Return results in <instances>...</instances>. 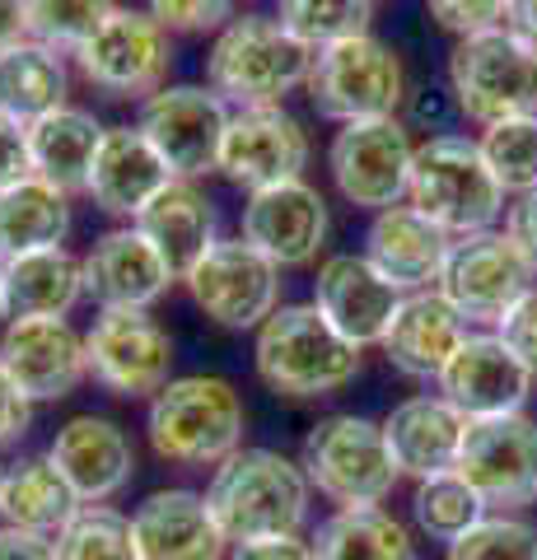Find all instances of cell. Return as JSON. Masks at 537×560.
Here are the masks:
<instances>
[{
    "label": "cell",
    "instance_id": "6da1fadb",
    "mask_svg": "<svg viewBox=\"0 0 537 560\" xmlns=\"http://www.w3.org/2000/svg\"><path fill=\"white\" fill-rule=\"evenodd\" d=\"M244 397L234 393L230 378L215 374H187L173 378L164 393L150 397L145 434L150 448L164 463L178 467H220L244 448Z\"/></svg>",
    "mask_w": 537,
    "mask_h": 560
},
{
    "label": "cell",
    "instance_id": "7a4b0ae2",
    "mask_svg": "<svg viewBox=\"0 0 537 560\" xmlns=\"http://www.w3.org/2000/svg\"><path fill=\"white\" fill-rule=\"evenodd\" d=\"M206 504L234 547L257 537H290L308 514V477L276 448H238L215 467Z\"/></svg>",
    "mask_w": 537,
    "mask_h": 560
},
{
    "label": "cell",
    "instance_id": "3957f363",
    "mask_svg": "<svg viewBox=\"0 0 537 560\" xmlns=\"http://www.w3.org/2000/svg\"><path fill=\"white\" fill-rule=\"evenodd\" d=\"M314 51L271 14H244L220 28V38L206 57L211 90L238 108H281L285 94L308 84Z\"/></svg>",
    "mask_w": 537,
    "mask_h": 560
},
{
    "label": "cell",
    "instance_id": "277c9868",
    "mask_svg": "<svg viewBox=\"0 0 537 560\" xmlns=\"http://www.w3.org/2000/svg\"><path fill=\"white\" fill-rule=\"evenodd\" d=\"M257 378L281 397H332L360 374V346H351L318 313V304H281L257 327Z\"/></svg>",
    "mask_w": 537,
    "mask_h": 560
},
{
    "label": "cell",
    "instance_id": "5b68a950",
    "mask_svg": "<svg viewBox=\"0 0 537 560\" xmlns=\"http://www.w3.org/2000/svg\"><path fill=\"white\" fill-rule=\"evenodd\" d=\"M407 206H416L448 238H472L495 230L505 215V187L481 160V145L467 136H430L416 145Z\"/></svg>",
    "mask_w": 537,
    "mask_h": 560
},
{
    "label": "cell",
    "instance_id": "8992f818",
    "mask_svg": "<svg viewBox=\"0 0 537 560\" xmlns=\"http://www.w3.org/2000/svg\"><path fill=\"white\" fill-rule=\"evenodd\" d=\"M448 90L463 117L495 127L510 117H537V51L510 28L458 38L448 57Z\"/></svg>",
    "mask_w": 537,
    "mask_h": 560
},
{
    "label": "cell",
    "instance_id": "52a82bcc",
    "mask_svg": "<svg viewBox=\"0 0 537 560\" xmlns=\"http://www.w3.org/2000/svg\"><path fill=\"white\" fill-rule=\"evenodd\" d=\"M304 477L341 510H370L397 486V463L388 453L384 425L365 416H323L304 440Z\"/></svg>",
    "mask_w": 537,
    "mask_h": 560
},
{
    "label": "cell",
    "instance_id": "ba28073f",
    "mask_svg": "<svg viewBox=\"0 0 537 560\" xmlns=\"http://www.w3.org/2000/svg\"><path fill=\"white\" fill-rule=\"evenodd\" d=\"M304 90L323 117L346 127V121L397 117L407 98V70L388 43H378L374 33H360V38L314 51Z\"/></svg>",
    "mask_w": 537,
    "mask_h": 560
},
{
    "label": "cell",
    "instance_id": "9c48e42d",
    "mask_svg": "<svg viewBox=\"0 0 537 560\" xmlns=\"http://www.w3.org/2000/svg\"><path fill=\"white\" fill-rule=\"evenodd\" d=\"M80 75L113 98H150L164 90L173 66V38L150 10L117 5L98 33L75 51Z\"/></svg>",
    "mask_w": 537,
    "mask_h": 560
},
{
    "label": "cell",
    "instance_id": "30bf717a",
    "mask_svg": "<svg viewBox=\"0 0 537 560\" xmlns=\"http://www.w3.org/2000/svg\"><path fill=\"white\" fill-rule=\"evenodd\" d=\"M528 257L514 248L505 230L454 238L440 276V294L467 327H500V318L533 290Z\"/></svg>",
    "mask_w": 537,
    "mask_h": 560
},
{
    "label": "cell",
    "instance_id": "8fae6325",
    "mask_svg": "<svg viewBox=\"0 0 537 560\" xmlns=\"http://www.w3.org/2000/svg\"><path fill=\"white\" fill-rule=\"evenodd\" d=\"M183 285L206 318L230 331L262 327L281 308V267L244 238H220L211 253L192 261Z\"/></svg>",
    "mask_w": 537,
    "mask_h": 560
},
{
    "label": "cell",
    "instance_id": "7c38bea8",
    "mask_svg": "<svg viewBox=\"0 0 537 560\" xmlns=\"http://www.w3.org/2000/svg\"><path fill=\"white\" fill-rule=\"evenodd\" d=\"M230 103H224L211 84H164L160 94L141 103L145 140L160 150L173 178H201V173L220 168L224 131H230Z\"/></svg>",
    "mask_w": 537,
    "mask_h": 560
},
{
    "label": "cell",
    "instance_id": "4fadbf2b",
    "mask_svg": "<svg viewBox=\"0 0 537 560\" xmlns=\"http://www.w3.org/2000/svg\"><path fill=\"white\" fill-rule=\"evenodd\" d=\"M411 160H416V145L397 117L346 121L332 136V150H327V168H332L337 191L351 206L374 210V215L407 201Z\"/></svg>",
    "mask_w": 537,
    "mask_h": 560
},
{
    "label": "cell",
    "instance_id": "5bb4252c",
    "mask_svg": "<svg viewBox=\"0 0 537 560\" xmlns=\"http://www.w3.org/2000/svg\"><path fill=\"white\" fill-rule=\"evenodd\" d=\"M458 477L487 500V510H518L537 500V420L524 411L467 420L458 448Z\"/></svg>",
    "mask_w": 537,
    "mask_h": 560
},
{
    "label": "cell",
    "instance_id": "9a60e30c",
    "mask_svg": "<svg viewBox=\"0 0 537 560\" xmlns=\"http://www.w3.org/2000/svg\"><path fill=\"white\" fill-rule=\"evenodd\" d=\"M90 374L117 397H154L168 388L173 337L150 313H98L84 331Z\"/></svg>",
    "mask_w": 537,
    "mask_h": 560
},
{
    "label": "cell",
    "instance_id": "2e32d148",
    "mask_svg": "<svg viewBox=\"0 0 537 560\" xmlns=\"http://www.w3.org/2000/svg\"><path fill=\"white\" fill-rule=\"evenodd\" d=\"M308 131L285 108H238L224 131L220 173L248 197L281 183H300L308 168Z\"/></svg>",
    "mask_w": 537,
    "mask_h": 560
},
{
    "label": "cell",
    "instance_id": "e0dca14e",
    "mask_svg": "<svg viewBox=\"0 0 537 560\" xmlns=\"http://www.w3.org/2000/svg\"><path fill=\"white\" fill-rule=\"evenodd\" d=\"M80 271H84V294L103 313H145L178 280L164 253L136 224L98 234L94 248L80 257Z\"/></svg>",
    "mask_w": 537,
    "mask_h": 560
},
{
    "label": "cell",
    "instance_id": "ac0fdd59",
    "mask_svg": "<svg viewBox=\"0 0 537 560\" xmlns=\"http://www.w3.org/2000/svg\"><path fill=\"white\" fill-rule=\"evenodd\" d=\"M0 370L28 401H57L90 374V355L66 318H10L0 331Z\"/></svg>",
    "mask_w": 537,
    "mask_h": 560
},
{
    "label": "cell",
    "instance_id": "d6986e66",
    "mask_svg": "<svg viewBox=\"0 0 537 560\" xmlns=\"http://www.w3.org/2000/svg\"><path fill=\"white\" fill-rule=\"evenodd\" d=\"M533 374L510 355V346L495 331H467L454 360L440 374V397L454 401L467 420L514 416L528 401Z\"/></svg>",
    "mask_w": 537,
    "mask_h": 560
},
{
    "label": "cell",
    "instance_id": "ffe728a7",
    "mask_svg": "<svg viewBox=\"0 0 537 560\" xmlns=\"http://www.w3.org/2000/svg\"><path fill=\"white\" fill-rule=\"evenodd\" d=\"M327 238V201L314 183H281L253 191L244 206V243L276 267H308Z\"/></svg>",
    "mask_w": 537,
    "mask_h": 560
},
{
    "label": "cell",
    "instance_id": "44dd1931",
    "mask_svg": "<svg viewBox=\"0 0 537 560\" xmlns=\"http://www.w3.org/2000/svg\"><path fill=\"white\" fill-rule=\"evenodd\" d=\"M314 304L346 341L365 350V346L384 341L393 313H397V304H402V290H393L388 280L374 271L370 257L337 253V257H327L318 267Z\"/></svg>",
    "mask_w": 537,
    "mask_h": 560
},
{
    "label": "cell",
    "instance_id": "7402d4cb",
    "mask_svg": "<svg viewBox=\"0 0 537 560\" xmlns=\"http://www.w3.org/2000/svg\"><path fill=\"white\" fill-rule=\"evenodd\" d=\"M47 458L61 471V481L75 490L80 504L113 500L136 471V448L127 430L108 416H71L57 430Z\"/></svg>",
    "mask_w": 537,
    "mask_h": 560
},
{
    "label": "cell",
    "instance_id": "603a6c76",
    "mask_svg": "<svg viewBox=\"0 0 537 560\" xmlns=\"http://www.w3.org/2000/svg\"><path fill=\"white\" fill-rule=\"evenodd\" d=\"M168 183H173V173L160 160V150L145 140L141 127H103L90 178H84V191L94 197L98 210L136 224V215H141Z\"/></svg>",
    "mask_w": 537,
    "mask_h": 560
},
{
    "label": "cell",
    "instance_id": "cb8c5ba5",
    "mask_svg": "<svg viewBox=\"0 0 537 560\" xmlns=\"http://www.w3.org/2000/svg\"><path fill=\"white\" fill-rule=\"evenodd\" d=\"M448 248H454V238L407 201L378 210L370 234H365V257L374 261V271L402 294L440 285Z\"/></svg>",
    "mask_w": 537,
    "mask_h": 560
},
{
    "label": "cell",
    "instance_id": "d4e9b609",
    "mask_svg": "<svg viewBox=\"0 0 537 560\" xmlns=\"http://www.w3.org/2000/svg\"><path fill=\"white\" fill-rule=\"evenodd\" d=\"M131 533L141 560H224L230 547L206 495L192 490H154L131 514Z\"/></svg>",
    "mask_w": 537,
    "mask_h": 560
},
{
    "label": "cell",
    "instance_id": "484cf974",
    "mask_svg": "<svg viewBox=\"0 0 537 560\" xmlns=\"http://www.w3.org/2000/svg\"><path fill=\"white\" fill-rule=\"evenodd\" d=\"M467 434V416L444 397H407L397 401L384 420V440L397 463V477H440V471L458 467V448Z\"/></svg>",
    "mask_w": 537,
    "mask_h": 560
},
{
    "label": "cell",
    "instance_id": "4316f807",
    "mask_svg": "<svg viewBox=\"0 0 537 560\" xmlns=\"http://www.w3.org/2000/svg\"><path fill=\"white\" fill-rule=\"evenodd\" d=\"M467 341V323L454 313V304L440 290H416L402 294L393 323L384 331V355L411 378H440L454 350Z\"/></svg>",
    "mask_w": 537,
    "mask_h": 560
},
{
    "label": "cell",
    "instance_id": "83f0119b",
    "mask_svg": "<svg viewBox=\"0 0 537 560\" xmlns=\"http://www.w3.org/2000/svg\"><path fill=\"white\" fill-rule=\"evenodd\" d=\"M215 201L197 187V178H173L160 197H154L141 215H136V230H141L154 248L164 253V261L173 267V276H187L192 261L215 248Z\"/></svg>",
    "mask_w": 537,
    "mask_h": 560
},
{
    "label": "cell",
    "instance_id": "f1b7e54d",
    "mask_svg": "<svg viewBox=\"0 0 537 560\" xmlns=\"http://www.w3.org/2000/svg\"><path fill=\"white\" fill-rule=\"evenodd\" d=\"M84 300L80 257L66 248H38L5 257V304L10 318H66Z\"/></svg>",
    "mask_w": 537,
    "mask_h": 560
},
{
    "label": "cell",
    "instance_id": "f546056e",
    "mask_svg": "<svg viewBox=\"0 0 537 560\" xmlns=\"http://www.w3.org/2000/svg\"><path fill=\"white\" fill-rule=\"evenodd\" d=\"M66 234H71V191L38 173L0 191V257L61 248Z\"/></svg>",
    "mask_w": 537,
    "mask_h": 560
},
{
    "label": "cell",
    "instance_id": "4dcf8cb0",
    "mask_svg": "<svg viewBox=\"0 0 537 560\" xmlns=\"http://www.w3.org/2000/svg\"><path fill=\"white\" fill-rule=\"evenodd\" d=\"M103 140V127L94 113L84 108H51L43 117L28 121V154H33V173L47 183H57L61 191H75L90 178L94 150Z\"/></svg>",
    "mask_w": 537,
    "mask_h": 560
},
{
    "label": "cell",
    "instance_id": "1f68e13d",
    "mask_svg": "<svg viewBox=\"0 0 537 560\" xmlns=\"http://www.w3.org/2000/svg\"><path fill=\"white\" fill-rule=\"evenodd\" d=\"M80 500L75 490L61 481V471L51 467V458H24L5 471L0 481V523L20 533L57 537L66 523L75 518Z\"/></svg>",
    "mask_w": 537,
    "mask_h": 560
},
{
    "label": "cell",
    "instance_id": "d6a6232c",
    "mask_svg": "<svg viewBox=\"0 0 537 560\" xmlns=\"http://www.w3.org/2000/svg\"><path fill=\"white\" fill-rule=\"evenodd\" d=\"M66 94H71V70L61 51L33 38L0 51V108L5 113L33 121L51 108H66Z\"/></svg>",
    "mask_w": 537,
    "mask_h": 560
},
{
    "label": "cell",
    "instance_id": "836d02e7",
    "mask_svg": "<svg viewBox=\"0 0 537 560\" xmlns=\"http://www.w3.org/2000/svg\"><path fill=\"white\" fill-rule=\"evenodd\" d=\"M314 560H416V547L402 523L370 504L327 518L314 537Z\"/></svg>",
    "mask_w": 537,
    "mask_h": 560
},
{
    "label": "cell",
    "instance_id": "e575fe53",
    "mask_svg": "<svg viewBox=\"0 0 537 560\" xmlns=\"http://www.w3.org/2000/svg\"><path fill=\"white\" fill-rule=\"evenodd\" d=\"M411 514H416V523H421L425 537L458 541L467 528H477V523L487 518V500H481L458 471H440V477L416 481Z\"/></svg>",
    "mask_w": 537,
    "mask_h": 560
},
{
    "label": "cell",
    "instance_id": "d590c367",
    "mask_svg": "<svg viewBox=\"0 0 537 560\" xmlns=\"http://www.w3.org/2000/svg\"><path fill=\"white\" fill-rule=\"evenodd\" d=\"M51 547H57V560H141L131 518L108 504H80L75 518L51 537Z\"/></svg>",
    "mask_w": 537,
    "mask_h": 560
},
{
    "label": "cell",
    "instance_id": "8d00e7d4",
    "mask_svg": "<svg viewBox=\"0 0 537 560\" xmlns=\"http://www.w3.org/2000/svg\"><path fill=\"white\" fill-rule=\"evenodd\" d=\"M276 20H281L308 51H323V47H337L346 38L370 33L374 0H281V14H276Z\"/></svg>",
    "mask_w": 537,
    "mask_h": 560
},
{
    "label": "cell",
    "instance_id": "74e56055",
    "mask_svg": "<svg viewBox=\"0 0 537 560\" xmlns=\"http://www.w3.org/2000/svg\"><path fill=\"white\" fill-rule=\"evenodd\" d=\"M481 160L495 173V183L514 191V197H528L537 191V117H510L495 121V127L481 131Z\"/></svg>",
    "mask_w": 537,
    "mask_h": 560
},
{
    "label": "cell",
    "instance_id": "f35d334b",
    "mask_svg": "<svg viewBox=\"0 0 537 560\" xmlns=\"http://www.w3.org/2000/svg\"><path fill=\"white\" fill-rule=\"evenodd\" d=\"M113 10L117 0H28V38L75 57Z\"/></svg>",
    "mask_w": 537,
    "mask_h": 560
},
{
    "label": "cell",
    "instance_id": "ab89813d",
    "mask_svg": "<svg viewBox=\"0 0 537 560\" xmlns=\"http://www.w3.org/2000/svg\"><path fill=\"white\" fill-rule=\"evenodd\" d=\"M448 560H537V533L524 518L487 514L477 528L448 541Z\"/></svg>",
    "mask_w": 537,
    "mask_h": 560
},
{
    "label": "cell",
    "instance_id": "60d3db41",
    "mask_svg": "<svg viewBox=\"0 0 537 560\" xmlns=\"http://www.w3.org/2000/svg\"><path fill=\"white\" fill-rule=\"evenodd\" d=\"M505 5L510 0H425L430 20L454 38H477V33L505 28Z\"/></svg>",
    "mask_w": 537,
    "mask_h": 560
},
{
    "label": "cell",
    "instance_id": "b9f144b4",
    "mask_svg": "<svg viewBox=\"0 0 537 560\" xmlns=\"http://www.w3.org/2000/svg\"><path fill=\"white\" fill-rule=\"evenodd\" d=\"M168 33H211L234 20V0H145Z\"/></svg>",
    "mask_w": 537,
    "mask_h": 560
},
{
    "label": "cell",
    "instance_id": "7bdbcfd3",
    "mask_svg": "<svg viewBox=\"0 0 537 560\" xmlns=\"http://www.w3.org/2000/svg\"><path fill=\"white\" fill-rule=\"evenodd\" d=\"M495 337L505 341V346H510V355L537 378V285L505 313V318H500Z\"/></svg>",
    "mask_w": 537,
    "mask_h": 560
},
{
    "label": "cell",
    "instance_id": "ee69618b",
    "mask_svg": "<svg viewBox=\"0 0 537 560\" xmlns=\"http://www.w3.org/2000/svg\"><path fill=\"white\" fill-rule=\"evenodd\" d=\"M33 178V154H28V121L0 108V191Z\"/></svg>",
    "mask_w": 537,
    "mask_h": 560
},
{
    "label": "cell",
    "instance_id": "f6af8a7d",
    "mask_svg": "<svg viewBox=\"0 0 537 560\" xmlns=\"http://www.w3.org/2000/svg\"><path fill=\"white\" fill-rule=\"evenodd\" d=\"M28 420H33V401L14 388V378L0 370V448L24 440L28 434Z\"/></svg>",
    "mask_w": 537,
    "mask_h": 560
},
{
    "label": "cell",
    "instance_id": "bcb514c9",
    "mask_svg": "<svg viewBox=\"0 0 537 560\" xmlns=\"http://www.w3.org/2000/svg\"><path fill=\"white\" fill-rule=\"evenodd\" d=\"M505 234H510L514 248L528 257V267L537 271V191L518 197V201L505 210Z\"/></svg>",
    "mask_w": 537,
    "mask_h": 560
},
{
    "label": "cell",
    "instance_id": "7dc6e473",
    "mask_svg": "<svg viewBox=\"0 0 537 560\" xmlns=\"http://www.w3.org/2000/svg\"><path fill=\"white\" fill-rule=\"evenodd\" d=\"M234 560H314V541H304L300 533H290V537H257V541H238Z\"/></svg>",
    "mask_w": 537,
    "mask_h": 560
},
{
    "label": "cell",
    "instance_id": "c3c4849f",
    "mask_svg": "<svg viewBox=\"0 0 537 560\" xmlns=\"http://www.w3.org/2000/svg\"><path fill=\"white\" fill-rule=\"evenodd\" d=\"M0 560H57V547H51V537L20 533L0 523Z\"/></svg>",
    "mask_w": 537,
    "mask_h": 560
},
{
    "label": "cell",
    "instance_id": "681fc988",
    "mask_svg": "<svg viewBox=\"0 0 537 560\" xmlns=\"http://www.w3.org/2000/svg\"><path fill=\"white\" fill-rule=\"evenodd\" d=\"M28 38V0H0V51Z\"/></svg>",
    "mask_w": 537,
    "mask_h": 560
},
{
    "label": "cell",
    "instance_id": "f907efd6",
    "mask_svg": "<svg viewBox=\"0 0 537 560\" xmlns=\"http://www.w3.org/2000/svg\"><path fill=\"white\" fill-rule=\"evenodd\" d=\"M505 28L518 43H528L537 51V0H510L505 5Z\"/></svg>",
    "mask_w": 537,
    "mask_h": 560
},
{
    "label": "cell",
    "instance_id": "816d5d0a",
    "mask_svg": "<svg viewBox=\"0 0 537 560\" xmlns=\"http://www.w3.org/2000/svg\"><path fill=\"white\" fill-rule=\"evenodd\" d=\"M0 318H10V304H5V257H0Z\"/></svg>",
    "mask_w": 537,
    "mask_h": 560
},
{
    "label": "cell",
    "instance_id": "f5cc1de1",
    "mask_svg": "<svg viewBox=\"0 0 537 560\" xmlns=\"http://www.w3.org/2000/svg\"><path fill=\"white\" fill-rule=\"evenodd\" d=\"M0 481H5V471H0Z\"/></svg>",
    "mask_w": 537,
    "mask_h": 560
}]
</instances>
